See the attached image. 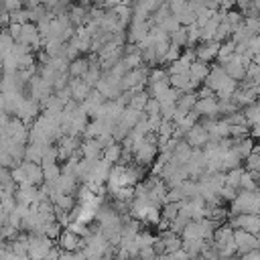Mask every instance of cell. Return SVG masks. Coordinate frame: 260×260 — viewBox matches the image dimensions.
<instances>
[{"label": "cell", "instance_id": "cell-21", "mask_svg": "<svg viewBox=\"0 0 260 260\" xmlns=\"http://www.w3.org/2000/svg\"><path fill=\"white\" fill-rule=\"evenodd\" d=\"M195 102H197L195 91H193V93H181L179 100H177V104H175V108H177L179 112H183V114H189V112L193 110Z\"/></svg>", "mask_w": 260, "mask_h": 260}, {"label": "cell", "instance_id": "cell-41", "mask_svg": "<svg viewBox=\"0 0 260 260\" xmlns=\"http://www.w3.org/2000/svg\"><path fill=\"white\" fill-rule=\"evenodd\" d=\"M240 260H260V252L258 250H252V252H246L240 256Z\"/></svg>", "mask_w": 260, "mask_h": 260}, {"label": "cell", "instance_id": "cell-26", "mask_svg": "<svg viewBox=\"0 0 260 260\" xmlns=\"http://www.w3.org/2000/svg\"><path fill=\"white\" fill-rule=\"evenodd\" d=\"M169 43L175 45V47H179L181 51L187 49V30H185V26H181V28L175 30V32H171V35H169Z\"/></svg>", "mask_w": 260, "mask_h": 260}, {"label": "cell", "instance_id": "cell-5", "mask_svg": "<svg viewBox=\"0 0 260 260\" xmlns=\"http://www.w3.org/2000/svg\"><path fill=\"white\" fill-rule=\"evenodd\" d=\"M183 140L187 142V146H189V148H193V150H201V148L209 142V134H207L199 124H195L191 130H187V132H185Z\"/></svg>", "mask_w": 260, "mask_h": 260}, {"label": "cell", "instance_id": "cell-8", "mask_svg": "<svg viewBox=\"0 0 260 260\" xmlns=\"http://www.w3.org/2000/svg\"><path fill=\"white\" fill-rule=\"evenodd\" d=\"M193 112H195L199 118L219 120V114H217V100H215V98H209V100H197L195 106H193Z\"/></svg>", "mask_w": 260, "mask_h": 260}, {"label": "cell", "instance_id": "cell-24", "mask_svg": "<svg viewBox=\"0 0 260 260\" xmlns=\"http://www.w3.org/2000/svg\"><path fill=\"white\" fill-rule=\"evenodd\" d=\"M242 114H244V118H246L248 128H250V126H258V118H260V106H258V102H254V104L242 108Z\"/></svg>", "mask_w": 260, "mask_h": 260}, {"label": "cell", "instance_id": "cell-1", "mask_svg": "<svg viewBox=\"0 0 260 260\" xmlns=\"http://www.w3.org/2000/svg\"><path fill=\"white\" fill-rule=\"evenodd\" d=\"M260 209V197L258 191H242L238 189L236 199L230 203V215H240V213H250V215H258Z\"/></svg>", "mask_w": 260, "mask_h": 260}, {"label": "cell", "instance_id": "cell-6", "mask_svg": "<svg viewBox=\"0 0 260 260\" xmlns=\"http://www.w3.org/2000/svg\"><path fill=\"white\" fill-rule=\"evenodd\" d=\"M217 49H219V43H215V41H211V43H197V45L193 47V51H195V61L209 65L211 61H215Z\"/></svg>", "mask_w": 260, "mask_h": 260}, {"label": "cell", "instance_id": "cell-23", "mask_svg": "<svg viewBox=\"0 0 260 260\" xmlns=\"http://www.w3.org/2000/svg\"><path fill=\"white\" fill-rule=\"evenodd\" d=\"M181 242H193V240H201V230H199V223L197 221H189L183 232H181Z\"/></svg>", "mask_w": 260, "mask_h": 260}, {"label": "cell", "instance_id": "cell-17", "mask_svg": "<svg viewBox=\"0 0 260 260\" xmlns=\"http://www.w3.org/2000/svg\"><path fill=\"white\" fill-rule=\"evenodd\" d=\"M120 156H122V146L118 142H112L106 148H102V160H106L108 165H116Z\"/></svg>", "mask_w": 260, "mask_h": 260}, {"label": "cell", "instance_id": "cell-3", "mask_svg": "<svg viewBox=\"0 0 260 260\" xmlns=\"http://www.w3.org/2000/svg\"><path fill=\"white\" fill-rule=\"evenodd\" d=\"M55 242H51L45 236H35L28 234V244H26V256L28 260H45V256L51 252Z\"/></svg>", "mask_w": 260, "mask_h": 260}, {"label": "cell", "instance_id": "cell-4", "mask_svg": "<svg viewBox=\"0 0 260 260\" xmlns=\"http://www.w3.org/2000/svg\"><path fill=\"white\" fill-rule=\"evenodd\" d=\"M232 230H244L252 236H258L260 232V217L258 215H250V213H240V215H228L225 221Z\"/></svg>", "mask_w": 260, "mask_h": 260}, {"label": "cell", "instance_id": "cell-10", "mask_svg": "<svg viewBox=\"0 0 260 260\" xmlns=\"http://www.w3.org/2000/svg\"><path fill=\"white\" fill-rule=\"evenodd\" d=\"M211 244H213L215 248H221V246H234V230H232L228 223H221L219 228H215L213 238H211Z\"/></svg>", "mask_w": 260, "mask_h": 260}, {"label": "cell", "instance_id": "cell-38", "mask_svg": "<svg viewBox=\"0 0 260 260\" xmlns=\"http://www.w3.org/2000/svg\"><path fill=\"white\" fill-rule=\"evenodd\" d=\"M18 10H22V2L20 0H6L4 2V12L12 14V12H18Z\"/></svg>", "mask_w": 260, "mask_h": 260}, {"label": "cell", "instance_id": "cell-44", "mask_svg": "<svg viewBox=\"0 0 260 260\" xmlns=\"http://www.w3.org/2000/svg\"><path fill=\"white\" fill-rule=\"evenodd\" d=\"M228 260H240V256H232V258H228Z\"/></svg>", "mask_w": 260, "mask_h": 260}, {"label": "cell", "instance_id": "cell-31", "mask_svg": "<svg viewBox=\"0 0 260 260\" xmlns=\"http://www.w3.org/2000/svg\"><path fill=\"white\" fill-rule=\"evenodd\" d=\"M165 71H167V75H181V73H187V71H189V63L179 57L177 61L169 63V67H167Z\"/></svg>", "mask_w": 260, "mask_h": 260}, {"label": "cell", "instance_id": "cell-25", "mask_svg": "<svg viewBox=\"0 0 260 260\" xmlns=\"http://www.w3.org/2000/svg\"><path fill=\"white\" fill-rule=\"evenodd\" d=\"M179 209H181V203H171V201L162 203V205H160V219H165V221H173V219L177 217Z\"/></svg>", "mask_w": 260, "mask_h": 260}, {"label": "cell", "instance_id": "cell-7", "mask_svg": "<svg viewBox=\"0 0 260 260\" xmlns=\"http://www.w3.org/2000/svg\"><path fill=\"white\" fill-rule=\"evenodd\" d=\"M83 240L77 238L75 234H71L69 230H61L59 238H57V248L63 250V252H77V250H83Z\"/></svg>", "mask_w": 260, "mask_h": 260}, {"label": "cell", "instance_id": "cell-29", "mask_svg": "<svg viewBox=\"0 0 260 260\" xmlns=\"http://www.w3.org/2000/svg\"><path fill=\"white\" fill-rule=\"evenodd\" d=\"M61 230H63V228H61L57 221H51V223H43V228H41V234H43L45 238H49L51 242H57V238H59Z\"/></svg>", "mask_w": 260, "mask_h": 260}, {"label": "cell", "instance_id": "cell-27", "mask_svg": "<svg viewBox=\"0 0 260 260\" xmlns=\"http://www.w3.org/2000/svg\"><path fill=\"white\" fill-rule=\"evenodd\" d=\"M154 240H156V236H154V234H150L148 230H146V232H144V230H140V232L136 234V238H134V244L138 246V250H142V248H150Z\"/></svg>", "mask_w": 260, "mask_h": 260}, {"label": "cell", "instance_id": "cell-43", "mask_svg": "<svg viewBox=\"0 0 260 260\" xmlns=\"http://www.w3.org/2000/svg\"><path fill=\"white\" fill-rule=\"evenodd\" d=\"M2 73H4V67H2V55H0V77H2Z\"/></svg>", "mask_w": 260, "mask_h": 260}, {"label": "cell", "instance_id": "cell-2", "mask_svg": "<svg viewBox=\"0 0 260 260\" xmlns=\"http://www.w3.org/2000/svg\"><path fill=\"white\" fill-rule=\"evenodd\" d=\"M156 156H158L156 144H150V142H146L144 138L132 146V160H134V165H138V167H142V169H144V167H150Z\"/></svg>", "mask_w": 260, "mask_h": 260}, {"label": "cell", "instance_id": "cell-28", "mask_svg": "<svg viewBox=\"0 0 260 260\" xmlns=\"http://www.w3.org/2000/svg\"><path fill=\"white\" fill-rule=\"evenodd\" d=\"M242 175H244V169H242V167H238V169H232V171L223 173V177H225V179H223V183H225L228 187H234V189H238Z\"/></svg>", "mask_w": 260, "mask_h": 260}, {"label": "cell", "instance_id": "cell-16", "mask_svg": "<svg viewBox=\"0 0 260 260\" xmlns=\"http://www.w3.org/2000/svg\"><path fill=\"white\" fill-rule=\"evenodd\" d=\"M140 116H142V112H136V110H132V108H124L122 114H120V120H118V122H120L126 130H132V128L138 124Z\"/></svg>", "mask_w": 260, "mask_h": 260}, {"label": "cell", "instance_id": "cell-15", "mask_svg": "<svg viewBox=\"0 0 260 260\" xmlns=\"http://www.w3.org/2000/svg\"><path fill=\"white\" fill-rule=\"evenodd\" d=\"M187 75H189V81H191V83H195V85H201V83L205 81V77L209 75V65L195 61V63H191V65H189V71H187Z\"/></svg>", "mask_w": 260, "mask_h": 260}, {"label": "cell", "instance_id": "cell-32", "mask_svg": "<svg viewBox=\"0 0 260 260\" xmlns=\"http://www.w3.org/2000/svg\"><path fill=\"white\" fill-rule=\"evenodd\" d=\"M244 171H248V173H252V171H260V152H250L244 160Z\"/></svg>", "mask_w": 260, "mask_h": 260}, {"label": "cell", "instance_id": "cell-22", "mask_svg": "<svg viewBox=\"0 0 260 260\" xmlns=\"http://www.w3.org/2000/svg\"><path fill=\"white\" fill-rule=\"evenodd\" d=\"M22 160H24V162L41 165V160H43V146L26 144V146H24V156H22Z\"/></svg>", "mask_w": 260, "mask_h": 260}, {"label": "cell", "instance_id": "cell-40", "mask_svg": "<svg viewBox=\"0 0 260 260\" xmlns=\"http://www.w3.org/2000/svg\"><path fill=\"white\" fill-rule=\"evenodd\" d=\"M217 250V256L219 258H232L236 256V246H221V248H215Z\"/></svg>", "mask_w": 260, "mask_h": 260}, {"label": "cell", "instance_id": "cell-33", "mask_svg": "<svg viewBox=\"0 0 260 260\" xmlns=\"http://www.w3.org/2000/svg\"><path fill=\"white\" fill-rule=\"evenodd\" d=\"M158 28L162 30V32H167V35H171V32H175V30H179L181 28V24L177 22V18L171 14V16H167L160 24H158Z\"/></svg>", "mask_w": 260, "mask_h": 260}, {"label": "cell", "instance_id": "cell-9", "mask_svg": "<svg viewBox=\"0 0 260 260\" xmlns=\"http://www.w3.org/2000/svg\"><path fill=\"white\" fill-rule=\"evenodd\" d=\"M228 79H230V77L223 73V69H221L219 65H211V67H209V75L205 77V81H203L201 85L209 87V89L215 93V91H217V89H219Z\"/></svg>", "mask_w": 260, "mask_h": 260}, {"label": "cell", "instance_id": "cell-34", "mask_svg": "<svg viewBox=\"0 0 260 260\" xmlns=\"http://www.w3.org/2000/svg\"><path fill=\"white\" fill-rule=\"evenodd\" d=\"M236 195H238V189L228 187V185H223V187L217 191V197H219L223 203H232V201L236 199Z\"/></svg>", "mask_w": 260, "mask_h": 260}, {"label": "cell", "instance_id": "cell-13", "mask_svg": "<svg viewBox=\"0 0 260 260\" xmlns=\"http://www.w3.org/2000/svg\"><path fill=\"white\" fill-rule=\"evenodd\" d=\"M87 69H89V59H87V57H83V55H79L77 59L69 61L67 75H69L71 79H81V77L87 73Z\"/></svg>", "mask_w": 260, "mask_h": 260}, {"label": "cell", "instance_id": "cell-42", "mask_svg": "<svg viewBox=\"0 0 260 260\" xmlns=\"http://www.w3.org/2000/svg\"><path fill=\"white\" fill-rule=\"evenodd\" d=\"M167 256H169V260H189V258H187V254H185L183 250H177V252L167 254Z\"/></svg>", "mask_w": 260, "mask_h": 260}, {"label": "cell", "instance_id": "cell-12", "mask_svg": "<svg viewBox=\"0 0 260 260\" xmlns=\"http://www.w3.org/2000/svg\"><path fill=\"white\" fill-rule=\"evenodd\" d=\"M110 169H112V165H108L106 160H95L93 162V167H91V173H89V179L87 181H91V183H98V185H104L106 181H108V175H110Z\"/></svg>", "mask_w": 260, "mask_h": 260}, {"label": "cell", "instance_id": "cell-39", "mask_svg": "<svg viewBox=\"0 0 260 260\" xmlns=\"http://www.w3.org/2000/svg\"><path fill=\"white\" fill-rule=\"evenodd\" d=\"M55 98L65 106L67 102H71V89H69V85L65 87V89H59V91H55Z\"/></svg>", "mask_w": 260, "mask_h": 260}, {"label": "cell", "instance_id": "cell-45", "mask_svg": "<svg viewBox=\"0 0 260 260\" xmlns=\"http://www.w3.org/2000/svg\"><path fill=\"white\" fill-rule=\"evenodd\" d=\"M2 28H4V24H2V20H0V30H2Z\"/></svg>", "mask_w": 260, "mask_h": 260}, {"label": "cell", "instance_id": "cell-19", "mask_svg": "<svg viewBox=\"0 0 260 260\" xmlns=\"http://www.w3.org/2000/svg\"><path fill=\"white\" fill-rule=\"evenodd\" d=\"M238 167H242V158L234 152V148L221 154V173H228V171L238 169Z\"/></svg>", "mask_w": 260, "mask_h": 260}, {"label": "cell", "instance_id": "cell-18", "mask_svg": "<svg viewBox=\"0 0 260 260\" xmlns=\"http://www.w3.org/2000/svg\"><path fill=\"white\" fill-rule=\"evenodd\" d=\"M258 177H260L258 171H252V173L244 171L238 189H242V191H258V185H256V183H258Z\"/></svg>", "mask_w": 260, "mask_h": 260}, {"label": "cell", "instance_id": "cell-20", "mask_svg": "<svg viewBox=\"0 0 260 260\" xmlns=\"http://www.w3.org/2000/svg\"><path fill=\"white\" fill-rule=\"evenodd\" d=\"M43 169V183H55L61 177V167L59 162H49V165H41Z\"/></svg>", "mask_w": 260, "mask_h": 260}, {"label": "cell", "instance_id": "cell-30", "mask_svg": "<svg viewBox=\"0 0 260 260\" xmlns=\"http://www.w3.org/2000/svg\"><path fill=\"white\" fill-rule=\"evenodd\" d=\"M146 100H148V93H146V89H144V91H140V93H136V95H132L126 108H132V110H136V112H144V106H146Z\"/></svg>", "mask_w": 260, "mask_h": 260}, {"label": "cell", "instance_id": "cell-11", "mask_svg": "<svg viewBox=\"0 0 260 260\" xmlns=\"http://www.w3.org/2000/svg\"><path fill=\"white\" fill-rule=\"evenodd\" d=\"M20 169H22V173H24V179H26V183H30V185H35V187H41L43 185V169H41V165H35V162H20Z\"/></svg>", "mask_w": 260, "mask_h": 260}, {"label": "cell", "instance_id": "cell-14", "mask_svg": "<svg viewBox=\"0 0 260 260\" xmlns=\"http://www.w3.org/2000/svg\"><path fill=\"white\" fill-rule=\"evenodd\" d=\"M81 156L85 160H100L102 158V146L95 138H87V140H81Z\"/></svg>", "mask_w": 260, "mask_h": 260}, {"label": "cell", "instance_id": "cell-35", "mask_svg": "<svg viewBox=\"0 0 260 260\" xmlns=\"http://www.w3.org/2000/svg\"><path fill=\"white\" fill-rule=\"evenodd\" d=\"M167 71L162 67H152L150 73H148V81L146 83H154V81H167Z\"/></svg>", "mask_w": 260, "mask_h": 260}, {"label": "cell", "instance_id": "cell-36", "mask_svg": "<svg viewBox=\"0 0 260 260\" xmlns=\"http://www.w3.org/2000/svg\"><path fill=\"white\" fill-rule=\"evenodd\" d=\"M179 57H181V49H179V47H175V45H169V49H167V53H165L162 63H173V61H177Z\"/></svg>", "mask_w": 260, "mask_h": 260}, {"label": "cell", "instance_id": "cell-37", "mask_svg": "<svg viewBox=\"0 0 260 260\" xmlns=\"http://www.w3.org/2000/svg\"><path fill=\"white\" fill-rule=\"evenodd\" d=\"M158 112H160V104L154 98H148L146 100V106H144V114L146 116H156Z\"/></svg>", "mask_w": 260, "mask_h": 260}]
</instances>
